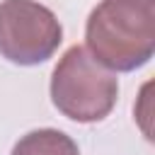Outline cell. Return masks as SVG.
<instances>
[{
    "mask_svg": "<svg viewBox=\"0 0 155 155\" xmlns=\"http://www.w3.org/2000/svg\"><path fill=\"white\" fill-rule=\"evenodd\" d=\"M119 97V80L111 70L97 63L87 48L70 46L51 75V99L53 107L78 121L94 124L111 114Z\"/></svg>",
    "mask_w": 155,
    "mask_h": 155,
    "instance_id": "cell-2",
    "label": "cell"
},
{
    "mask_svg": "<svg viewBox=\"0 0 155 155\" xmlns=\"http://www.w3.org/2000/svg\"><path fill=\"white\" fill-rule=\"evenodd\" d=\"M85 41L107 70L143 68L155 53V0H102L87 17Z\"/></svg>",
    "mask_w": 155,
    "mask_h": 155,
    "instance_id": "cell-1",
    "label": "cell"
},
{
    "mask_svg": "<svg viewBox=\"0 0 155 155\" xmlns=\"http://www.w3.org/2000/svg\"><path fill=\"white\" fill-rule=\"evenodd\" d=\"M10 155H80L75 140L58 128H39L22 136Z\"/></svg>",
    "mask_w": 155,
    "mask_h": 155,
    "instance_id": "cell-4",
    "label": "cell"
},
{
    "mask_svg": "<svg viewBox=\"0 0 155 155\" xmlns=\"http://www.w3.org/2000/svg\"><path fill=\"white\" fill-rule=\"evenodd\" d=\"M63 41L58 17L36 0L0 2V56L17 65L48 61Z\"/></svg>",
    "mask_w": 155,
    "mask_h": 155,
    "instance_id": "cell-3",
    "label": "cell"
}]
</instances>
